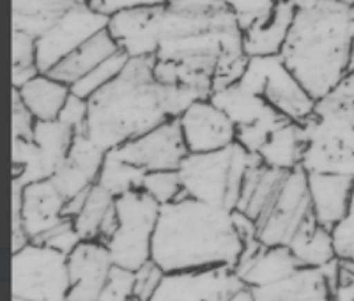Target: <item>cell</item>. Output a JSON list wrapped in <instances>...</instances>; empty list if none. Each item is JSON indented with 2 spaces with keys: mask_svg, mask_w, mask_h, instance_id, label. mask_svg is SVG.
Segmentation results:
<instances>
[{
  "mask_svg": "<svg viewBox=\"0 0 354 301\" xmlns=\"http://www.w3.org/2000/svg\"><path fill=\"white\" fill-rule=\"evenodd\" d=\"M243 28L221 0H169L163 6L154 77L209 100L238 84L250 57Z\"/></svg>",
  "mask_w": 354,
  "mask_h": 301,
  "instance_id": "cell-1",
  "label": "cell"
},
{
  "mask_svg": "<svg viewBox=\"0 0 354 301\" xmlns=\"http://www.w3.org/2000/svg\"><path fill=\"white\" fill-rule=\"evenodd\" d=\"M241 252L234 209L192 197L161 206L151 259L165 273L236 268Z\"/></svg>",
  "mask_w": 354,
  "mask_h": 301,
  "instance_id": "cell-2",
  "label": "cell"
},
{
  "mask_svg": "<svg viewBox=\"0 0 354 301\" xmlns=\"http://www.w3.org/2000/svg\"><path fill=\"white\" fill-rule=\"evenodd\" d=\"M353 20L354 8L340 0L296 11L280 57L315 101L349 73Z\"/></svg>",
  "mask_w": 354,
  "mask_h": 301,
  "instance_id": "cell-3",
  "label": "cell"
},
{
  "mask_svg": "<svg viewBox=\"0 0 354 301\" xmlns=\"http://www.w3.org/2000/svg\"><path fill=\"white\" fill-rule=\"evenodd\" d=\"M163 93L154 77V57L129 59L115 80L88 98L84 133L105 151L121 147L170 119Z\"/></svg>",
  "mask_w": 354,
  "mask_h": 301,
  "instance_id": "cell-4",
  "label": "cell"
},
{
  "mask_svg": "<svg viewBox=\"0 0 354 301\" xmlns=\"http://www.w3.org/2000/svg\"><path fill=\"white\" fill-rule=\"evenodd\" d=\"M69 289L68 255L32 241L12 252V300L69 301Z\"/></svg>",
  "mask_w": 354,
  "mask_h": 301,
  "instance_id": "cell-5",
  "label": "cell"
},
{
  "mask_svg": "<svg viewBox=\"0 0 354 301\" xmlns=\"http://www.w3.org/2000/svg\"><path fill=\"white\" fill-rule=\"evenodd\" d=\"M119 229L106 243L117 266L137 271L153 257V239L161 206L142 190L115 199Z\"/></svg>",
  "mask_w": 354,
  "mask_h": 301,
  "instance_id": "cell-6",
  "label": "cell"
},
{
  "mask_svg": "<svg viewBox=\"0 0 354 301\" xmlns=\"http://www.w3.org/2000/svg\"><path fill=\"white\" fill-rule=\"evenodd\" d=\"M238 84L264 98L292 122H303L314 113L315 100L280 55L250 57Z\"/></svg>",
  "mask_w": 354,
  "mask_h": 301,
  "instance_id": "cell-7",
  "label": "cell"
},
{
  "mask_svg": "<svg viewBox=\"0 0 354 301\" xmlns=\"http://www.w3.org/2000/svg\"><path fill=\"white\" fill-rule=\"evenodd\" d=\"M75 131L55 120H37L32 140L12 138V179L24 185L52 179L66 163Z\"/></svg>",
  "mask_w": 354,
  "mask_h": 301,
  "instance_id": "cell-8",
  "label": "cell"
},
{
  "mask_svg": "<svg viewBox=\"0 0 354 301\" xmlns=\"http://www.w3.org/2000/svg\"><path fill=\"white\" fill-rule=\"evenodd\" d=\"M299 125L306 140L301 160L306 172L354 177V125L315 113Z\"/></svg>",
  "mask_w": 354,
  "mask_h": 301,
  "instance_id": "cell-9",
  "label": "cell"
},
{
  "mask_svg": "<svg viewBox=\"0 0 354 301\" xmlns=\"http://www.w3.org/2000/svg\"><path fill=\"white\" fill-rule=\"evenodd\" d=\"M110 17L91 4H75L41 37H37V68L50 73L64 57L97 33L109 28Z\"/></svg>",
  "mask_w": 354,
  "mask_h": 301,
  "instance_id": "cell-10",
  "label": "cell"
},
{
  "mask_svg": "<svg viewBox=\"0 0 354 301\" xmlns=\"http://www.w3.org/2000/svg\"><path fill=\"white\" fill-rule=\"evenodd\" d=\"M310 213L308 174L298 167L287 172L273 208L259 221V239L266 246H287Z\"/></svg>",
  "mask_w": 354,
  "mask_h": 301,
  "instance_id": "cell-11",
  "label": "cell"
},
{
  "mask_svg": "<svg viewBox=\"0 0 354 301\" xmlns=\"http://www.w3.org/2000/svg\"><path fill=\"white\" fill-rule=\"evenodd\" d=\"M243 287L245 282L234 268L216 266L167 273L149 301H229Z\"/></svg>",
  "mask_w": 354,
  "mask_h": 301,
  "instance_id": "cell-12",
  "label": "cell"
},
{
  "mask_svg": "<svg viewBox=\"0 0 354 301\" xmlns=\"http://www.w3.org/2000/svg\"><path fill=\"white\" fill-rule=\"evenodd\" d=\"M117 153L145 172H154L179 170L189 151L179 119H169L151 131L117 147Z\"/></svg>",
  "mask_w": 354,
  "mask_h": 301,
  "instance_id": "cell-13",
  "label": "cell"
},
{
  "mask_svg": "<svg viewBox=\"0 0 354 301\" xmlns=\"http://www.w3.org/2000/svg\"><path fill=\"white\" fill-rule=\"evenodd\" d=\"M232 151L234 144L213 153H189L179 167L186 195L207 204L227 208Z\"/></svg>",
  "mask_w": 354,
  "mask_h": 301,
  "instance_id": "cell-14",
  "label": "cell"
},
{
  "mask_svg": "<svg viewBox=\"0 0 354 301\" xmlns=\"http://www.w3.org/2000/svg\"><path fill=\"white\" fill-rule=\"evenodd\" d=\"M179 122L189 153H213L236 144V125L211 100L192 104Z\"/></svg>",
  "mask_w": 354,
  "mask_h": 301,
  "instance_id": "cell-15",
  "label": "cell"
},
{
  "mask_svg": "<svg viewBox=\"0 0 354 301\" xmlns=\"http://www.w3.org/2000/svg\"><path fill=\"white\" fill-rule=\"evenodd\" d=\"M69 301H100L109 282L110 271L115 266L109 246L101 241H82L68 255Z\"/></svg>",
  "mask_w": 354,
  "mask_h": 301,
  "instance_id": "cell-16",
  "label": "cell"
},
{
  "mask_svg": "<svg viewBox=\"0 0 354 301\" xmlns=\"http://www.w3.org/2000/svg\"><path fill=\"white\" fill-rule=\"evenodd\" d=\"M163 6L126 9L112 15L109 33L129 59L154 57L160 46V25Z\"/></svg>",
  "mask_w": 354,
  "mask_h": 301,
  "instance_id": "cell-17",
  "label": "cell"
},
{
  "mask_svg": "<svg viewBox=\"0 0 354 301\" xmlns=\"http://www.w3.org/2000/svg\"><path fill=\"white\" fill-rule=\"evenodd\" d=\"M308 174V172H306ZM354 177L340 174H308V195L312 211L319 225L333 229L349 211Z\"/></svg>",
  "mask_w": 354,
  "mask_h": 301,
  "instance_id": "cell-18",
  "label": "cell"
},
{
  "mask_svg": "<svg viewBox=\"0 0 354 301\" xmlns=\"http://www.w3.org/2000/svg\"><path fill=\"white\" fill-rule=\"evenodd\" d=\"M66 199L52 179L37 181L24 188V224L28 239L37 241L43 234L66 220Z\"/></svg>",
  "mask_w": 354,
  "mask_h": 301,
  "instance_id": "cell-19",
  "label": "cell"
},
{
  "mask_svg": "<svg viewBox=\"0 0 354 301\" xmlns=\"http://www.w3.org/2000/svg\"><path fill=\"white\" fill-rule=\"evenodd\" d=\"M255 301H331V287L319 268H301L274 284L250 287Z\"/></svg>",
  "mask_w": 354,
  "mask_h": 301,
  "instance_id": "cell-20",
  "label": "cell"
},
{
  "mask_svg": "<svg viewBox=\"0 0 354 301\" xmlns=\"http://www.w3.org/2000/svg\"><path fill=\"white\" fill-rule=\"evenodd\" d=\"M119 50H121L119 44L115 43L112 34L109 33V28H105V30L97 33L88 41H85L82 46H78L68 57H64L48 75H52L53 78L64 82L66 85L71 87Z\"/></svg>",
  "mask_w": 354,
  "mask_h": 301,
  "instance_id": "cell-21",
  "label": "cell"
},
{
  "mask_svg": "<svg viewBox=\"0 0 354 301\" xmlns=\"http://www.w3.org/2000/svg\"><path fill=\"white\" fill-rule=\"evenodd\" d=\"M296 8L290 0H280L273 17L268 24L246 28L243 34V46L248 57L280 55L292 27Z\"/></svg>",
  "mask_w": 354,
  "mask_h": 301,
  "instance_id": "cell-22",
  "label": "cell"
},
{
  "mask_svg": "<svg viewBox=\"0 0 354 301\" xmlns=\"http://www.w3.org/2000/svg\"><path fill=\"white\" fill-rule=\"evenodd\" d=\"M209 100L229 116V119L236 125V129L254 126L278 113V110L273 109L264 98L239 84L214 91Z\"/></svg>",
  "mask_w": 354,
  "mask_h": 301,
  "instance_id": "cell-23",
  "label": "cell"
},
{
  "mask_svg": "<svg viewBox=\"0 0 354 301\" xmlns=\"http://www.w3.org/2000/svg\"><path fill=\"white\" fill-rule=\"evenodd\" d=\"M305 268L289 246H264L257 257L241 269H234L248 287L274 284Z\"/></svg>",
  "mask_w": 354,
  "mask_h": 301,
  "instance_id": "cell-24",
  "label": "cell"
},
{
  "mask_svg": "<svg viewBox=\"0 0 354 301\" xmlns=\"http://www.w3.org/2000/svg\"><path fill=\"white\" fill-rule=\"evenodd\" d=\"M17 91L36 120H55L71 94L69 85L57 80L48 73H39Z\"/></svg>",
  "mask_w": 354,
  "mask_h": 301,
  "instance_id": "cell-25",
  "label": "cell"
},
{
  "mask_svg": "<svg viewBox=\"0 0 354 301\" xmlns=\"http://www.w3.org/2000/svg\"><path fill=\"white\" fill-rule=\"evenodd\" d=\"M287 246L305 268H321L337 257L331 230L319 225L314 211L303 220Z\"/></svg>",
  "mask_w": 354,
  "mask_h": 301,
  "instance_id": "cell-26",
  "label": "cell"
},
{
  "mask_svg": "<svg viewBox=\"0 0 354 301\" xmlns=\"http://www.w3.org/2000/svg\"><path fill=\"white\" fill-rule=\"evenodd\" d=\"M73 6L75 0H12V30L37 39Z\"/></svg>",
  "mask_w": 354,
  "mask_h": 301,
  "instance_id": "cell-27",
  "label": "cell"
},
{
  "mask_svg": "<svg viewBox=\"0 0 354 301\" xmlns=\"http://www.w3.org/2000/svg\"><path fill=\"white\" fill-rule=\"evenodd\" d=\"M306 140L299 122H287L270 137L259 151V156L264 165L280 170H294L301 167L303 153H305Z\"/></svg>",
  "mask_w": 354,
  "mask_h": 301,
  "instance_id": "cell-28",
  "label": "cell"
},
{
  "mask_svg": "<svg viewBox=\"0 0 354 301\" xmlns=\"http://www.w3.org/2000/svg\"><path fill=\"white\" fill-rule=\"evenodd\" d=\"M145 174L147 172L144 169L126 161L117 153V149H112V151H106L105 161L97 174L96 185L106 190L112 197L119 199L129 192L142 190Z\"/></svg>",
  "mask_w": 354,
  "mask_h": 301,
  "instance_id": "cell-29",
  "label": "cell"
},
{
  "mask_svg": "<svg viewBox=\"0 0 354 301\" xmlns=\"http://www.w3.org/2000/svg\"><path fill=\"white\" fill-rule=\"evenodd\" d=\"M115 204V197H112L106 190L100 185H94L87 195L85 206L80 213L73 218L75 229L84 241H96L100 237V227L105 220L109 209Z\"/></svg>",
  "mask_w": 354,
  "mask_h": 301,
  "instance_id": "cell-30",
  "label": "cell"
},
{
  "mask_svg": "<svg viewBox=\"0 0 354 301\" xmlns=\"http://www.w3.org/2000/svg\"><path fill=\"white\" fill-rule=\"evenodd\" d=\"M314 113L354 125V71L347 73L330 93L315 101Z\"/></svg>",
  "mask_w": 354,
  "mask_h": 301,
  "instance_id": "cell-31",
  "label": "cell"
},
{
  "mask_svg": "<svg viewBox=\"0 0 354 301\" xmlns=\"http://www.w3.org/2000/svg\"><path fill=\"white\" fill-rule=\"evenodd\" d=\"M39 73L37 39L30 34L12 30V89L24 87Z\"/></svg>",
  "mask_w": 354,
  "mask_h": 301,
  "instance_id": "cell-32",
  "label": "cell"
},
{
  "mask_svg": "<svg viewBox=\"0 0 354 301\" xmlns=\"http://www.w3.org/2000/svg\"><path fill=\"white\" fill-rule=\"evenodd\" d=\"M286 176L287 170L273 169V167H268V165H266L264 170H262L261 174V179H259L257 186H255L254 195H252V199H250V202L246 204L243 213L248 215L250 218H254L259 225V221L264 220L266 215L270 213V209L273 208Z\"/></svg>",
  "mask_w": 354,
  "mask_h": 301,
  "instance_id": "cell-33",
  "label": "cell"
},
{
  "mask_svg": "<svg viewBox=\"0 0 354 301\" xmlns=\"http://www.w3.org/2000/svg\"><path fill=\"white\" fill-rule=\"evenodd\" d=\"M128 62H129V57L126 55L122 50H119V52L113 53L112 57L103 60L100 66H96L93 71L87 73L82 80H78L77 84L71 85V93L88 100V98L94 96L97 91L106 87L110 82L115 80V78L122 73V69L126 68Z\"/></svg>",
  "mask_w": 354,
  "mask_h": 301,
  "instance_id": "cell-34",
  "label": "cell"
},
{
  "mask_svg": "<svg viewBox=\"0 0 354 301\" xmlns=\"http://www.w3.org/2000/svg\"><path fill=\"white\" fill-rule=\"evenodd\" d=\"M142 192L154 199L160 206L170 204L183 197H188L183 188L179 170H154L145 174Z\"/></svg>",
  "mask_w": 354,
  "mask_h": 301,
  "instance_id": "cell-35",
  "label": "cell"
},
{
  "mask_svg": "<svg viewBox=\"0 0 354 301\" xmlns=\"http://www.w3.org/2000/svg\"><path fill=\"white\" fill-rule=\"evenodd\" d=\"M106 151L101 149L94 140L87 137V133H75L71 149H69L68 161L84 170L85 174L97 179V174L101 170V165L105 161Z\"/></svg>",
  "mask_w": 354,
  "mask_h": 301,
  "instance_id": "cell-36",
  "label": "cell"
},
{
  "mask_svg": "<svg viewBox=\"0 0 354 301\" xmlns=\"http://www.w3.org/2000/svg\"><path fill=\"white\" fill-rule=\"evenodd\" d=\"M238 20L245 33L246 28L264 25L271 20L280 0H221Z\"/></svg>",
  "mask_w": 354,
  "mask_h": 301,
  "instance_id": "cell-37",
  "label": "cell"
},
{
  "mask_svg": "<svg viewBox=\"0 0 354 301\" xmlns=\"http://www.w3.org/2000/svg\"><path fill=\"white\" fill-rule=\"evenodd\" d=\"M52 181L55 183V186L59 188V192L64 195L66 201L73 199L78 193L85 192V190L93 188L96 185V181L93 177L85 174L84 170H80L78 167H75L73 163H69L66 160V163L62 165L61 169L57 170L55 176L52 177Z\"/></svg>",
  "mask_w": 354,
  "mask_h": 301,
  "instance_id": "cell-38",
  "label": "cell"
},
{
  "mask_svg": "<svg viewBox=\"0 0 354 301\" xmlns=\"http://www.w3.org/2000/svg\"><path fill=\"white\" fill-rule=\"evenodd\" d=\"M82 236L75 229V224H73L71 218H66L61 224L55 225L53 229H50L48 232L43 234L37 241H32V243H37V245H46L50 248L57 250V252L64 253V255H69L73 250L77 248L82 243Z\"/></svg>",
  "mask_w": 354,
  "mask_h": 301,
  "instance_id": "cell-39",
  "label": "cell"
},
{
  "mask_svg": "<svg viewBox=\"0 0 354 301\" xmlns=\"http://www.w3.org/2000/svg\"><path fill=\"white\" fill-rule=\"evenodd\" d=\"M135 296V271L113 266L100 301H128Z\"/></svg>",
  "mask_w": 354,
  "mask_h": 301,
  "instance_id": "cell-40",
  "label": "cell"
},
{
  "mask_svg": "<svg viewBox=\"0 0 354 301\" xmlns=\"http://www.w3.org/2000/svg\"><path fill=\"white\" fill-rule=\"evenodd\" d=\"M331 236H333V246L337 257L354 261V190L353 197H351L349 211L331 229Z\"/></svg>",
  "mask_w": 354,
  "mask_h": 301,
  "instance_id": "cell-41",
  "label": "cell"
},
{
  "mask_svg": "<svg viewBox=\"0 0 354 301\" xmlns=\"http://www.w3.org/2000/svg\"><path fill=\"white\" fill-rule=\"evenodd\" d=\"M165 275V271L153 259L149 262H145L144 266H140L135 271V296L144 301H149L161 285Z\"/></svg>",
  "mask_w": 354,
  "mask_h": 301,
  "instance_id": "cell-42",
  "label": "cell"
},
{
  "mask_svg": "<svg viewBox=\"0 0 354 301\" xmlns=\"http://www.w3.org/2000/svg\"><path fill=\"white\" fill-rule=\"evenodd\" d=\"M24 188L21 181L12 179V252H18L30 243L24 224Z\"/></svg>",
  "mask_w": 354,
  "mask_h": 301,
  "instance_id": "cell-43",
  "label": "cell"
},
{
  "mask_svg": "<svg viewBox=\"0 0 354 301\" xmlns=\"http://www.w3.org/2000/svg\"><path fill=\"white\" fill-rule=\"evenodd\" d=\"M87 117L88 100L71 93L57 119L61 120V122H64V125L68 126V128H71L75 133H84L85 125H87Z\"/></svg>",
  "mask_w": 354,
  "mask_h": 301,
  "instance_id": "cell-44",
  "label": "cell"
},
{
  "mask_svg": "<svg viewBox=\"0 0 354 301\" xmlns=\"http://www.w3.org/2000/svg\"><path fill=\"white\" fill-rule=\"evenodd\" d=\"M36 122V117L28 112L17 89H12V138L32 140Z\"/></svg>",
  "mask_w": 354,
  "mask_h": 301,
  "instance_id": "cell-45",
  "label": "cell"
},
{
  "mask_svg": "<svg viewBox=\"0 0 354 301\" xmlns=\"http://www.w3.org/2000/svg\"><path fill=\"white\" fill-rule=\"evenodd\" d=\"M169 0H93V8L103 12L106 17H112L119 11L138 8H154V6H165Z\"/></svg>",
  "mask_w": 354,
  "mask_h": 301,
  "instance_id": "cell-46",
  "label": "cell"
},
{
  "mask_svg": "<svg viewBox=\"0 0 354 301\" xmlns=\"http://www.w3.org/2000/svg\"><path fill=\"white\" fill-rule=\"evenodd\" d=\"M331 301H354V261L340 259L338 282Z\"/></svg>",
  "mask_w": 354,
  "mask_h": 301,
  "instance_id": "cell-47",
  "label": "cell"
},
{
  "mask_svg": "<svg viewBox=\"0 0 354 301\" xmlns=\"http://www.w3.org/2000/svg\"><path fill=\"white\" fill-rule=\"evenodd\" d=\"M117 229H119V215H117V206L113 204L112 208L109 209V213H106L103 224H101L97 241H101V243H105L106 245V243L113 237V234L117 232Z\"/></svg>",
  "mask_w": 354,
  "mask_h": 301,
  "instance_id": "cell-48",
  "label": "cell"
},
{
  "mask_svg": "<svg viewBox=\"0 0 354 301\" xmlns=\"http://www.w3.org/2000/svg\"><path fill=\"white\" fill-rule=\"evenodd\" d=\"M88 192H91V188L85 190V192L78 193V195H75L73 199H69V201H66V206H64V217L66 218H75L78 213L82 211V208L85 206V201H87V195Z\"/></svg>",
  "mask_w": 354,
  "mask_h": 301,
  "instance_id": "cell-49",
  "label": "cell"
},
{
  "mask_svg": "<svg viewBox=\"0 0 354 301\" xmlns=\"http://www.w3.org/2000/svg\"><path fill=\"white\" fill-rule=\"evenodd\" d=\"M229 301H255L254 291L250 289L248 285H245V287H243V289H239L238 293L234 294Z\"/></svg>",
  "mask_w": 354,
  "mask_h": 301,
  "instance_id": "cell-50",
  "label": "cell"
},
{
  "mask_svg": "<svg viewBox=\"0 0 354 301\" xmlns=\"http://www.w3.org/2000/svg\"><path fill=\"white\" fill-rule=\"evenodd\" d=\"M296 8V11H303V9H310V8H315V6L321 2V0H290Z\"/></svg>",
  "mask_w": 354,
  "mask_h": 301,
  "instance_id": "cell-51",
  "label": "cell"
},
{
  "mask_svg": "<svg viewBox=\"0 0 354 301\" xmlns=\"http://www.w3.org/2000/svg\"><path fill=\"white\" fill-rule=\"evenodd\" d=\"M349 71H354V20H353V48H351V66Z\"/></svg>",
  "mask_w": 354,
  "mask_h": 301,
  "instance_id": "cell-52",
  "label": "cell"
},
{
  "mask_svg": "<svg viewBox=\"0 0 354 301\" xmlns=\"http://www.w3.org/2000/svg\"><path fill=\"white\" fill-rule=\"evenodd\" d=\"M75 4H93V0H75Z\"/></svg>",
  "mask_w": 354,
  "mask_h": 301,
  "instance_id": "cell-53",
  "label": "cell"
},
{
  "mask_svg": "<svg viewBox=\"0 0 354 301\" xmlns=\"http://www.w3.org/2000/svg\"><path fill=\"white\" fill-rule=\"evenodd\" d=\"M340 2H346V4L353 6V8H354V0H340Z\"/></svg>",
  "mask_w": 354,
  "mask_h": 301,
  "instance_id": "cell-54",
  "label": "cell"
},
{
  "mask_svg": "<svg viewBox=\"0 0 354 301\" xmlns=\"http://www.w3.org/2000/svg\"><path fill=\"white\" fill-rule=\"evenodd\" d=\"M128 301H144V300H140V298H137V296H133V298H129Z\"/></svg>",
  "mask_w": 354,
  "mask_h": 301,
  "instance_id": "cell-55",
  "label": "cell"
}]
</instances>
